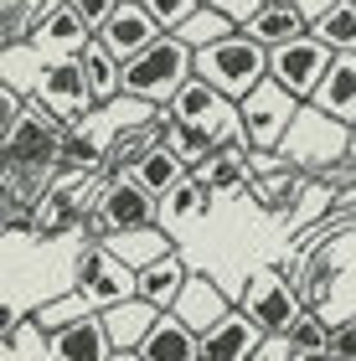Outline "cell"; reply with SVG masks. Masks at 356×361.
Masks as SVG:
<instances>
[{"label":"cell","mask_w":356,"mask_h":361,"mask_svg":"<svg viewBox=\"0 0 356 361\" xmlns=\"http://www.w3.org/2000/svg\"><path fill=\"white\" fill-rule=\"evenodd\" d=\"M73 289L88 300V310H109V305H119V300L135 294V269L109 253L104 238H93V243H83V253H78Z\"/></svg>","instance_id":"5b68a950"},{"label":"cell","mask_w":356,"mask_h":361,"mask_svg":"<svg viewBox=\"0 0 356 361\" xmlns=\"http://www.w3.org/2000/svg\"><path fill=\"white\" fill-rule=\"evenodd\" d=\"M191 356H202V341L176 310H160L135 346V361H191Z\"/></svg>","instance_id":"9a60e30c"},{"label":"cell","mask_w":356,"mask_h":361,"mask_svg":"<svg viewBox=\"0 0 356 361\" xmlns=\"http://www.w3.org/2000/svg\"><path fill=\"white\" fill-rule=\"evenodd\" d=\"M207 6H217V11L228 16L233 26H243V21H248V16H253L258 6H264V0H207Z\"/></svg>","instance_id":"d6a6232c"},{"label":"cell","mask_w":356,"mask_h":361,"mask_svg":"<svg viewBox=\"0 0 356 361\" xmlns=\"http://www.w3.org/2000/svg\"><path fill=\"white\" fill-rule=\"evenodd\" d=\"M310 37H320L331 52H356V0H336L310 21Z\"/></svg>","instance_id":"d4e9b609"},{"label":"cell","mask_w":356,"mask_h":361,"mask_svg":"<svg viewBox=\"0 0 356 361\" xmlns=\"http://www.w3.org/2000/svg\"><path fill=\"white\" fill-rule=\"evenodd\" d=\"M207 207H212V186H207L197 171H186L166 196H160V212H155V217H166V222H191V217H207Z\"/></svg>","instance_id":"cb8c5ba5"},{"label":"cell","mask_w":356,"mask_h":361,"mask_svg":"<svg viewBox=\"0 0 356 361\" xmlns=\"http://www.w3.org/2000/svg\"><path fill=\"white\" fill-rule=\"evenodd\" d=\"M310 109H320L336 124H356V52H336L331 68L320 73L315 93L305 98Z\"/></svg>","instance_id":"5bb4252c"},{"label":"cell","mask_w":356,"mask_h":361,"mask_svg":"<svg viewBox=\"0 0 356 361\" xmlns=\"http://www.w3.org/2000/svg\"><path fill=\"white\" fill-rule=\"evenodd\" d=\"M202 180L212 186V196H222V191H248V180H253L248 145H217V150L202 160Z\"/></svg>","instance_id":"7402d4cb"},{"label":"cell","mask_w":356,"mask_h":361,"mask_svg":"<svg viewBox=\"0 0 356 361\" xmlns=\"http://www.w3.org/2000/svg\"><path fill=\"white\" fill-rule=\"evenodd\" d=\"M331 47L320 42V37H310V26L300 31V37H289V42H279V47H269V78L279 88H289L305 104V98L315 93V83H320V73L331 68Z\"/></svg>","instance_id":"52a82bcc"},{"label":"cell","mask_w":356,"mask_h":361,"mask_svg":"<svg viewBox=\"0 0 356 361\" xmlns=\"http://www.w3.org/2000/svg\"><path fill=\"white\" fill-rule=\"evenodd\" d=\"M145 11H150V21L160 26V31H171L176 21H181V16L191 11V6H202V0H140Z\"/></svg>","instance_id":"1f68e13d"},{"label":"cell","mask_w":356,"mask_h":361,"mask_svg":"<svg viewBox=\"0 0 356 361\" xmlns=\"http://www.w3.org/2000/svg\"><path fill=\"white\" fill-rule=\"evenodd\" d=\"M155 37H160V26L150 21V11H145L140 0H119V6L109 11L99 26H93V42H104L119 62H124V57H135L140 47H145V42H155Z\"/></svg>","instance_id":"7c38bea8"},{"label":"cell","mask_w":356,"mask_h":361,"mask_svg":"<svg viewBox=\"0 0 356 361\" xmlns=\"http://www.w3.org/2000/svg\"><path fill=\"white\" fill-rule=\"evenodd\" d=\"M16 114H21V98H16V88H6V83H0V145H6L11 124H16Z\"/></svg>","instance_id":"e575fe53"},{"label":"cell","mask_w":356,"mask_h":361,"mask_svg":"<svg viewBox=\"0 0 356 361\" xmlns=\"http://www.w3.org/2000/svg\"><path fill=\"white\" fill-rule=\"evenodd\" d=\"M16 325H21V310H16V305H0V336H11Z\"/></svg>","instance_id":"8d00e7d4"},{"label":"cell","mask_w":356,"mask_h":361,"mask_svg":"<svg viewBox=\"0 0 356 361\" xmlns=\"http://www.w3.org/2000/svg\"><path fill=\"white\" fill-rule=\"evenodd\" d=\"M104 315V331H109V361L114 356H124V361H135V346H140V336L150 331V320L160 315V310L150 305V300H140V294H129V300H119V305H109V310H99Z\"/></svg>","instance_id":"2e32d148"},{"label":"cell","mask_w":356,"mask_h":361,"mask_svg":"<svg viewBox=\"0 0 356 361\" xmlns=\"http://www.w3.org/2000/svg\"><path fill=\"white\" fill-rule=\"evenodd\" d=\"M160 145H166V150H171L176 160H181V166H186V171H197V166H202V160H207V155H212V150H217V145H212V140H207V135H202V129H197V124H186V119H176V114H171V129H166V140H160Z\"/></svg>","instance_id":"83f0119b"},{"label":"cell","mask_w":356,"mask_h":361,"mask_svg":"<svg viewBox=\"0 0 356 361\" xmlns=\"http://www.w3.org/2000/svg\"><path fill=\"white\" fill-rule=\"evenodd\" d=\"M171 310H176V315H181L197 336H202L207 325H212L222 310H228V294H222L212 279H191V274H186V284H181V294L171 300Z\"/></svg>","instance_id":"44dd1931"},{"label":"cell","mask_w":356,"mask_h":361,"mask_svg":"<svg viewBox=\"0 0 356 361\" xmlns=\"http://www.w3.org/2000/svg\"><path fill=\"white\" fill-rule=\"evenodd\" d=\"M124 93L145 98V104H171V93L191 78V47L176 31H160L155 42H145L135 57H124Z\"/></svg>","instance_id":"7a4b0ae2"},{"label":"cell","mask_w":356,"mask_h":361,"mask_svg":"<svg viewBox=\"0 0 356 361\" xmlns=\"http://www.w3.org/2000/svg\"><path fill=\"white\" fill-rule=\"evenodd\" d=\"M305 26H310V21H305V11L295 6V0H264V6H258L238 31H243V37H253L258 47H279L289 37H300Z\"/></svg>","instance_id":"e0dca14e"},{"label":"cell","mask_w":356,"mask_h":361,"mask_svg":"<svg viewBox=\"0 0 356 361\" xmlns=\"http://www.w3.org/2000/svg\"><path fill=\"white\" fill-rule=\"evenodd\" d=\"M295 6L305 11V21H315L320 11H331V6H336V0H295Z\"/></svg>","instance_id":"74e56055"},{"label":"cell","mask_w":356,"mask_h":361,"mask_svg":"<svg viewBox=\"0 0 356 361\" xmlns=\"http://www.w3.org/2000/svg\"><path fill=\"white\" fill-rule=\"evenodd\" d=\"M37 37H42L47 47H73V52H78V47H83V42L93 37V31H88V21H83V16H78V11L68 6V0H62V11H52V16H47Z\"/></svg>","instance_id":"f1b7e54d"},{"label":"cell","mask_w":356,"mask_h":361,"mask_svg":"<svg viewBox=\"0 0 356 361\" xmlns=\"http://www.w3.org/2000/svg\"><path fill=\"white\" fill-rule=\"evenodd\" d=\"M109 253L124 258L129 269H145V264H155L160 253H171L176 248V238L166 233V227H155V222H145V227H124V233H109Z\"/></svg>","instance_id":"d6986e66"},{"label":"cell","mask_w":356,"mask_h":361,"mask_svg":"<svg viewBox=\"0 0 356 361\" xmlns=\"http://www.w3.org/2000/svg\"><path fill=\"white\" fill-rule=\"evenodd\" d=\"M129 176H135L140 186H145V191H150L155 202H160V196H166V191L176 186V180L186 176V166H181V160H176V155L166 150V145H145V150H140L135 160H129Z\"/></svg>","instance_id":"603a6c76"},{"label":"cell","mask_w":356,"mask_h":361,"mask_svg":"<svg viewBox=\"0 0 356 361\" xmlns=\"http://www.w3.org/2000/svg\"><path fill=\"white\" fill-rule=\"evenodd\" d=\"M83 310H88V300H83V294H68V300H52V305H42V310H31V315H26V325H37V331H57V325L62 320H73V315H83Z\"/></svg>","instance_id":"4dcf8cb0"},{"label":"cell","mask_w":356,"mask_h":361,"mask_svg":"<svg viewBox=\"0 0 356 361\" xmlns=\"http://www.w3.org/2000/svg\"><path fill=\"white\" fill-rule=\"evenodd\" d=\"M93 212L104 217V227L109 233H124V227H145V222H155V212H160V202L150 191L140 186L129 171H119V176H109V186L99 191V202H93Z\"/></svg>","instance_id":"30bf717a"},{"label":"cell","mask_w":356,"mask_h":361,"mask_svg":"<svg viewBox=\"0 0 356 361\" xmlns=\"http://www.w3.org/2000/svg\"><path fill=\"white\" fill-rule=\"evenodd\" d=\"M191 73L207 78L217 93H228L233 104L248 88H258L269 78V47H258L253 37H243V31H228V37L207 42L191 52Z\"/></svg>","instance_id":"6da1fadb"},{"label":"cell","mask_w":356,"mask_h":361,"mask_svg":"<svg viewBox=\"0 0 356 361\" xmlns=\"http://www.w3.org/2000/svg\"><path fill=\"white\" fill-rule=\"evenodd\" d=\"M331 356H356V320H346V325H336L331 331V346H326Z\"/></svg>","instance_id":"d590c367"},{"label":"cell","mask_w":356,"mask_h":361,"mask_svg":"<svg viewBox=\"0 0 356 361\" xmlns=\"http://www.w3.org/2000/svg\"><path fill=\"white\" fill-rule=\"evenodd\" d=\"M109 331H104V315L99 310H83V315L62 320L57 331H47V356H62V361H109Z\"/></svg>","instance_id":"8fae6325"},{"label":"cell","mask_w":356,"mask_h":361,"mask_svg":"<svg viewBox=\"0 0 356 361\" xmlns=\"http://www.w3.org/2000/svg\"><path fill=\"white\" fill-rule=\"evenodd\" d=\"M243 310L253 315V325L258 331H269V336H284L289 325H295V315H300V289L289 284V279L279 274V269H258L253 279H248V289H243Z\"/></svg>","instance_id":"ba28073f"},{"label":"cell","mask_w":356,"mask_h":361,"mask_svg":"<svg viewBox=\"0 0 356 361\" xmlns=\"http://www.w3.org/2000/svg\"><path fill=\"white\" fill-rule=\"evenodd\" d=\"M171 31H176V37H181V42L191 47V52H197V47L217 42V37H228V31H238V26H233V21H228V16H222L217 6H191V11H186V16H181V21H176Z\"/></svg>","instance_id":"4316f807"},{"label":"cell","mask_w":356,"mask_h":361,"mask_svg":"<svg viewBox=\"0 0 356 361\" xmlns=\"http://www.w3.org/2000/svg\"><path fill=\"white\" fill-rule=\"evenodd\" d=\"M57 150H62V119L42 104H21L6 145H0V166L47 171V166H57Z\"/></svg>","instance_id":"277c9868"},{"label":"cell","mask_w":356,"mask_h":361,"mask_svg":"<svg viewBox=\"0 0 356 361\" xmlns=\"http://www.w3.org/2000/svg\"><path fill=\"white\" fill-rule=\"evenodd\" d=\"M258 336H264V331L253 325L248 310H243V305L233 310V305H228V310H222V315L207 325L197 341H202V356H212V361H253Z\"/></svg>","instance_id":"4fadbf2b"},{"label":"cell","mask_w":356,"mask_h":361,"mask_svg":"<svg viewBox=\"0 0 356 361\" xmlns=\"http://www.w3.org/2000/svg\"><path fill=\"white\" fill-rule=\"evenodd\" d=\"M78 176H83V171H78ZM78 176H68V180H62V186H57L52 196H47V207H42V217H37V233H42V238H57V233H78V227H83V207H78L73 196H68Z\"/></svg>","instance_id":"484cf974"},{"label":"cell","mask_w":356,"mask_h":361,"mask_svg":"<svg viewBox=\"0 0 356 361\" xmlns=\"http://www.w3.org/2000/svg\"><path fill=\"white\" fill-rule=\"evenodd\" d=\"M37 104L42 109H52L62 124H78V119H88L93 109V93H88V78L83 68H78V57H62V62H47L42 78H37Z\"/></svg>","instance_id":"9c48e42d"},{"label":"cell","mask_w":356,"mask_h":361,"mask_svg":"<svg viewBox=\"0 0 356 361\" xmlns=\"http://www.w3.org/2000/svg\"><path fill=\"white\" fill-rule=\"evenodd\" d=\"M68 6H73L78 16H83V21H88V31H93V26H99L104 16H109V11L119 6V0H68Z\"/></svg>","instance_id":"836d02e7"},{"label":"cell","mask_w":356,"mask_h":361,"mask_svg":"<svg viewBox=\"0 0 356 361\" xmlns=\"http://www.w3.org/2000/svg\"><path fill=\"white\" fill-rule=\"evenodd\" d=\"M176 119H186V124H197L212 145H248V135H243V114L228 93H217L207 78L191 73L181 88L171 93V104H166Z\"/></svg>","instance_id":"3957f363"},{"label":"cell","mask_w":356,"mask_h":361,"mask_svg":"<svg viewBox=\"0 0 356 361\" xmlns=\"http://www.w3.org/2000/svg\"><path fill=\"white\" fill-rule=\"evenodd\" d=\"M181 284H186V264L176 258V248L160 253L155 264L135 269V294H140V300H150L155 310H171V300L181 294Z\"/></svg>","instance_id":"ffe728a7"},{"label":"cell","mask_w":356,"mask_h":361,"mask_svg":"<svg viewBox=\"0 0 356 361\" xmlns=\"http://www.w3.org/2000/svg\"><path fill=\"white\" fill-rule=\"evenodd\" d=\"M238 114H243V135H248L253 150H279L289 119L300 114V98L289 88H279L274 78H264L258 88H248L238 98Z\"/></svg>","instance_id":"8992f818"},{"label":"cell","mask_w":356,"mask_h":361,"mask_svg":"<svg viewBox=\"0 0 356 361\" xmlns=\"http://www.w3.org/2000/svg\"><path fill=\"white\" fill-rule=\"evenodd\" d=\"M78 68H83V78H88V93H93V104H114V98L124 93V78H119V68H124V62L114 57V52H109V47L104 42H83V47H78Z\"/></svg>","instance_id":"ac0fdd59"},{"label":"cell","mask_w":356,"mask_h":361,"mask_svg":"<svg viewBox=\"0 0 356 361\" xmlns=\"http://www.w3.org/2000/svg\"><path fill=\"white\" fill-rule=\"evenodd\" d=\"M284 336H289V346H295V356H320L331 346V325L320 320V310H300Z\"/></svg>","instance_id":"f546056e"},{"label":"cell","mask_w":356,"mask_h":361,"mask_svg":"<svg viewBox=\"0 0 356 361\" xmlns=\"http://www.w3.org/2000/svg\"><path fill=\"white\" fill-rule=\"evenodd\" d=\"M202 6H207V0H202Z\"/></svg>","instance_id":"f35d334b"}]
</instances>
